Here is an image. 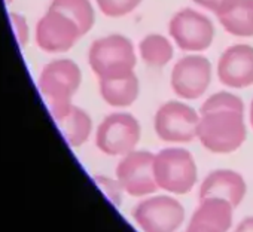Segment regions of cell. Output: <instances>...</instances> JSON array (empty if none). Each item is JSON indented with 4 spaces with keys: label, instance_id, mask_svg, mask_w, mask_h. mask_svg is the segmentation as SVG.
<instances>
[{
    "label": "cell",
    "instance_id": "6da1fadb",
    "mask_svg": "<svg viewBox=\"0 0 253 232\" xmlns=\"http://www.w3.org/2000/svg\"><path fill=\"white\" fill-rule=\"evenodd\" d=\"M81 83L82 72L73 60L58 58L42 67L38 76V89L54 119L73 104L72 100Z\"/></svg>",
    "mask_w": 253,
    "mask_h": 232
},
{
    "label": "cell",
    "instance_id": "7a4b0ae2",
    "mask_svg": "<svg viewBox=\"0 0 253 232\" xmlns=\"http://www.w3.org/2000/svg\"><path fill=\"white\" fill-rule=\"evenodd\" d=\"M247 136L244 112L211 110L200 113L197 139L213 154H231L241 148Z\"/></svg>",
    "mask_w": 253,
    "mask_h": 232
},
{
    "label": "cell",
    "instance_id": "3957f363",
    "mask_svg": "<svg viewBox=\"0 0 253 232\" xmlns=\"http://www.w3.org/2000/svg\"><path fill=\"white\" fill-rule=\"evenodd\" d=\"M88 64L100 79H116L134 73L137 54L133 42L124 35L95 39L88 49Z\"/></svg>",
    "mask_w": 253,
    "mask_h": 232
},
{
    "label": "cell",
    "instance_id": "277c9868",
    "mask_svg": "<svg viewBox=\"0 0 253 232\" xmlns=\"http://www.w3.org/2000/svg\"><path fill=\"white\" fill-rule=\"evenodd\" d=\"M154 174L158 188L171 193H188L197 182L192 154L182 148H167L155 155Z\"/></svg>",
    "mask_w": 253,
    "mask_h": 232
},
{
    "label": "cell",
    "instance_id": "5b68a950",
    "mask_svg": "<svg viewBox=\"0 0 253 232\" xmlns=\"http://www.w3.org/2000/svg\"><path fill=\"white\" fill-rule=\"evenodd\" d=\"M142 136L140 122L126 112H113L100 122L95 134L97 148L110 156H125L136 149Z\"/></svg>",
    "mask_w": 253,
    "mask_h": 232
},
{
    "label": "cell",
    "instance_id": "8992f818",
    "mask_svg": "<svg viewBox=\"0 0 253 232\" xmlns=\"http://www.w3.org/2000/svg\"><path fill=\"white\" fill-rule=\"evenodd\" d=\"M169 35L179 49L200 54L211 46L216 30L209 17L192 8H185L171 17L169 23Z\"/></svg>",
    "mask_w": 253,
    "mask_h": 232
},
{
    "label": "cell",
    "instance_id": "52a82bcc",
    "mask_svg": "<svg viewBox=\"0 0 253 232\" xmlns=\"http://www.w3.org/2000/svg\"><path fill=\"white\" fill-rule=\"evenodd\" d=\"M200 112L183 101L171 100L161 104L154 118L157 136L167 143H189L197 139Z\"/></svg>",
    "mask_w": 253,
    "mask_h": 232
},
{
    "label": "cell",
    "instance_id": "ba28073f",
    "mask_svg": "<svg viewBox=\"0 0 253 232\" xmlns=\"http://www.w3.org/2000/svg\"><path fill=\"white\" fill-rule=\"evenodd\" d=\"M213 77L210 60L201 54H188L176 61L170 76L173 92L182 100H198L209 89Z\"/></svg>",
    "mask_w": 253,
    "mask_h": 232
},
{
    "label": "cell",
    "instance_id": "9c48e42d",
    "mask_svg": "<svg viewBox=\"0 0 253 232\" xmlns=\"http://www.w3.org/2000/svg\"><path fill=\"white\" fill-rule=\"evenodd\" d=\"M133 216L143 232H176L183 223L185 210L177 199L158 195L140 201Z\"/></svg>",
    "mask_w": 253,
    "mask_h": 232
},
{
    "label": "cell",
    "instance_id": "30bf717a",
    "mask_svg": "<svg viewBox=\"0 0 253 232\" xmlns=\"http://www.w3.org/2000/svg\"><path fill=\"white\" fill-rule=\"evenodd\" d=\"M79 27L58 11L49 9L39 18L35 27L36 45L49 54L70 51L82 38Z\"/></svg>",
    "mask_w": 253,
    "mask_h": 232
},
{
    "label": "cell",
    "instance_id": "8fae6325",
    "mask_svg": "<svg viewBox=\"0 0 253 232\" xmlns=\"http://www.w3.org/2000/svg\"><path fill=\"white\" fill-rule=\"evenodd\" d=\"M155 155L148 151H133L116 165V180L133 196H145L158 189L154 174Z\"/></svg>",
    "mask_w": 253,
    "mask_h": 232
},
{
    "label": "cell",
    "instance_id": "7c38bea8",
    "mask_svg": "<svg viewBox=\"0 0 253 232\" xmlns=\"http://www.w3.org/2000/svg\"><path fill=\"white\" fill-rule=\"evenodd\" d=\"M217 79L232 89H244L253 85V46L237 43L226 48L216 67Z\"/></svg>",
    "mask_w": 253,
    "mask_h": 232
},
{
    "label": "cell",
    "instance_id": "4fadbf2b",
    "mask_svg": "<svg viewBox=\"0 0 253 232\" xmlns=\"http://www.w3.org/2000/svg\"><path fill=\"white\" fill-rule=\"evenodd\" d=\"M246 195V182L241 174L232 170L211 171L200 186V199L219 198L228 201L234 208Z\"/></svg>",
    "mask_w": 253,
    "mask_h": 232
},
{
    "label": "cell",
    "instance_id": "5bb4252c",
    "mask_svg": "<svg viewBox=\"0 0 253 232\" xmlns=\"http://www.w3.org/2000/svg\"><path fill=\"white\" fill-rule=\"evenodd\" d=\"M98 91L106 104L112 107H128L136 103L140 94V82L134 73L116 77V79H100Z\"/></svg>",
    "mask_w": 253,
    "mask_h": 232
},
{
    "label": "cell",
    "instance_id": "9a60e30c",
    "mask_svg": "<svg viewBox=\"0 0 253 232\" xmlns=\"http://www.w3.org/2000/svg\"><path fill=\"white\" fill-rule=\"evenodd\" d=\"M55 122L58 124V128L67 143L75 148L85 143L92 131V121L89 115L75 104H72L61 116H58Z\"/></svg>",
    "mask_w": 253,
    "mask_h": 232
},
{
    "label": "cell",
    "instance_id": "2e32d148",
    "mask_svg": "<svg viewBox=\"0 0 253 232\" xmlns=\"http://www.w3.org/2000/svg\"><path fill=\"white\" fill-rule=\"evenodd\" d=\"M217 20L223 30L237 38L253 36V0H235Z\"/></svg>",
    "mask_w": 253,
    "mask_h": 232
},
{
    "label": "cell",
    "instance_id": "e0dca14e",
    "mask_svg": "<svg viewBox=\"0 0 253 232\" xmlns=\"http://www.w3.org/2000/svg\"><path fill=\"white\" fill-rule=\"evenodd\" d=\"M232 205L219 198L200 199V205L195 210L191 220L206 223L222 232H226L232 225Z\"/></svg>",
    "mask_w": 253,
    "mask_h": 232
},
{
    "label": "cell",
    "instance_id": "ac0fdd59",
    "mask_svg": "<svg viewBox=\"0 0 253 232\" xmlns=\"http://www.w3.org/2000/svg\"><path fill=\"white\" fill-rule=\"evenodd\" d=\"M139 55L149 67H166L174 55L171 40L163 35H146L139 43Z\"/></svg>",
    "mask_w": 253,
    "mask_h": 232
},
{
    "label": "cell",
    "instance_id": "d6986e66",
    "mask_svg": "<svg viewBox=\"0 0 253 232\" xmlns=\"http://www.w3.org/2000/svg\"><path fill=\"white\" fill-rule=\"evenodd\" d=\"M49 9L70 18L85 36L95 24V11L89 0H51Z\"/></svg>",
    "mask_w": 253,
    "mask_h": 232
},
{
    "label": "cell",
    "instance_id": "ffe728a7",
    "mask_svg": "<svg viewBox=\"0 0 253 232\" xmlns=\"http://www.w3.org/2000/svg\"><path fill=\"white\" fill-rule=\"evenodd\" d=\"M222 109H231V110H241L244 112V103L243 100L229 92V91H219L211 94L200 107V113L211 112V110H222Z\"/></svg>",
    "mask_w": 253,
    "mask_h": 232
},
{
    "label": "cell",
    "instance_id": "44dd1931",
    "mask_svg": "<svg viewBox=\"0 0 253 232\" xmlns=\"http://www.w3.org/2000/svg\"><path fill=\"white\" fill-rule=\"evenodd\" d=\"M143 0H95L100 12L109 18H122L134 12Z\"/></svg>",
    "mask_w": 253,
    "mask_h": 232
},
{
    "label": "cell",
    "instance_id": "7402d4cb",
    "mask_svg": "<svg viewBox=\"0 0 253 232\" xmlns=\"http://www.w3.org/2000/svg\"><path fill=\"white\" fill-rule=\"evenodd\" d=\"M9 21H11L18 46L24 48L30 40V27H29L26 17L17 12H9Z\"/></svg>",
    "mask_w": 253,
    "mask_h": 232
},
{
    "label": "cell",
    "instance_id": "603a6c76",
    "mask_svg": "<svg viewBox=\"0 0 253 232\" xmlns=\"http://www.w3.org/2000/svg\"><path fill=\"white\" fill-rule=\"evenodd\" d=\"M97 183L101 186V189L104 191V193L115 202V205H119L121 204V191H124L119 185V182L116 180H112V179H107V177H103V176H98L95 177Z\"/></svg>",
    "mask_w": 253,
    "mask_h": 232
},
{
    "label": "cell",
    "instance_id": "cb8c5ba5",
    "mask_svg": "<svg viewBox=\"0 0 253 232\" xmlns=\"http://www.w3.org/2000/svg\"><path fill=\"white\" fill-rule=\"evenodd\" d=\"M192 2L216 15L222 14L223 11H226L235 0H192Z\"/></svg>",
    "mask_w": 253,
    "mask_h": 232
},
{
    "label": "cell",
    "instance_id": "d4e9b609",
    "mask_svg": "<svg viewBox=\"0 0 253 232\" xmlns=\"http://www.w3.org/2000/svg\"><path fill=\"white\" fill-rule=\"evenodd\" d=\"M185 232H222L216 228H211L206 223H200V222H194L191 220L189 225H188V229Z\"/></svg>",
    "mask_w": 253,
    "mask_h": 232
},
{
    "label": "cell",
    "instance_id": "484cf974",
    "mask_svg": "<svg viewBox=\"0 0 253 232\" xmlns=\"http://www.w3.org/2000/svg\"><path fill=\"white\" fill-rule=\"evenodd\" d=\"M234 232H253V217L244 219Z\"/></svg>",
    "mask_w": 253,
    "mask_h": 232
},
{
    "label": "cell",
    "instance_id": "4316f807",
    "mask_svg": "<svg viewBox=\"0 0 253 232\" xmlns=\"http://www.w3.org/2000/svg\"><path fill=\"white\" fill-rule=\"evenodd\" d=\"M249 119H250V125L253 128V100L250 103V112H249Z\"/></svg>",
    "mask_w": 253,
    "mask_h": 232
},
{
    "label": "cell",
    "instance_id": "83f0119b",
    "mask_svg": "<svg viewBox=\"0 0 253 232\" xmlns=\"http://www.w3.org/2000/svg\"><path fill=\"white\" fill-rule=\"evenodd\" d=\"M5 2H6V3H12V2H14V0H5Z\"/></svg>",
    "mask_w": 253,
    "mask_h": 232
}]
</instances>
